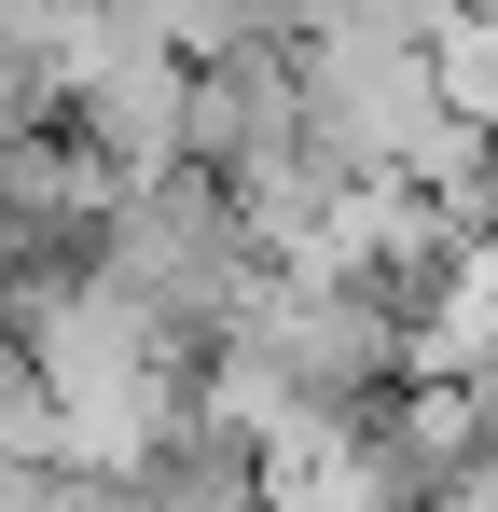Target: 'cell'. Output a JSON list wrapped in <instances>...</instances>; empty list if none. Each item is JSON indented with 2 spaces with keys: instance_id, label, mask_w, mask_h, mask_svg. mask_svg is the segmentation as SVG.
Returning <instances> with one entry per match:
<instances>
[{
  "instance_id": "1",
  "label": "cell",
  "mask_w": 498,
  "mask_h": 512,
  "mask_svg": "<svg viewBox=\"0 0 498 512\" xmlns=\"http://www.w3.org/2000/svg\"><path fill=\"white\" fill-rule=\"evenodd\" d=\"M97 263L111 277H139V305H153L166 333L208 346L236 333V305L263 291V236H249V208H236V180H208V167H166V180H125L111 194V222H97Z\"/></svg>"
},
{
  "instance_id": "2",
  "label": "cell",
  "mask_w": 498,
  "mask_h": 512,
  "mask_svg": "<svg viewBox=\"0 0 498 512\" xmlns=\"http://www.w3.org/2000/svg\"><path fill=\"white\" fill-rule=\"evenodd\" d=\"M70 139H83L111 180H166V167H194V56H166V42L111 56L97 84H70Z\"/></svg>"
},
{
  "instance_id": "3",
  "label": "cell",
  "mask_w": 498,
  "mask_h": 512,
  "mask_svg": "<svg viewBox=\"0 0 498 512\" xmlns=\"http://www.w3.org/2000/svg\"><path fill=\"white\" fill-rule=\"evenodd\" d=\"M291 139H319V125H305V56H291V42H236V56L194 70V167H208V180L277 167Z\"/></svg>"
},
{
  "instance_id": "4",
  "label": "cell",
  "mask_w": 498,
  "mask_h": 512,
  "mask_svg": "<svg viewBox=\"0 0 498 512\" xmlns=\"http://www.w3.org/2000/svg\"><path fill=\"white\" fill-rule=\"evenodd\" d=\"M125 512H263V443L222 402H180V429L125 471Z\"/></svg>"
},
{
  "instance_id": "5",
  "label": "cell",
  "mask_w": 498,
  "mask_h": 512,
  "mask_svg": "<svg viewBox=\"0 0 498 512\" xmlns=\"http://www.w3.org/2000/svg\"><path fill=\"white\" fill-rule=\"evenodd\" d=\"M0 457H56V388H42L14 319H0Z\"/></svg>"
},
{
  "instance_id": "6",
  "label": "cell",
  "mask_w": 498,
  "mask_h": 512,
  "mask_svg": "<svg viewBox=\"0 0 498 512\" xmlns=\"http://www.w3.org/2000/svg\"><path fill=\"white\" fill-rule=\"evenodd\" d=\"M0 512H125V485H97L70 457H0Z\"/></svg>"
}]
</instances>
